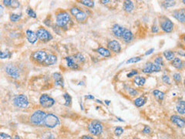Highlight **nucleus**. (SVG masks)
<instances>
[{
	"label": "nucleus",
	"instance_id": "1",
	"mask_svg": "<svg viewBox=\"0 0 185 139\" xmlns=\"http://www.w3.org/2000/svg\"><path fill=\"white\" fill-rule=\"evenodd\" d=\"M70 21V16L66 11H60L56 14V24L60 27H66Z\"/></svg>",
	"mask_w": 185,
	"mask_h": 139
},
{
	"label": "nucleus",
	"instance_id": "2",
	"mask_svg": "<svg viewBox=\"0 0 185 139\" xmlns=\"http://www.w3.org/2000/svg\"><path fill=\"white\" fill-rule=\"evenodd\" d=\"M60 124V120L57 116L53 114H46L43 120V124L49 128H53Z\"/></svg>",
	"mask_w": 185,
	"mask_h": 139
},
{
	"label": "nucleus",
	"instance_id": "3",
	"mask_svg": "<svg viewBox=\"0 0 185 139\" xmlns=\"http://www.w3.org/2000/svg\"><path fill=\"white\" fill-rule=\"evenodd\" d=\"M88 130L90 134L94 136H97L101 134L103 131V124L101 122L97 120L91 121L88 124Z\"/></svg>",
	"mask_w": 185,
	"mask_h": 139
},
{
	"label": "nucleus",
	"instance_id": "4",
	"mask_svg": "<svg viewBox=\"0 0 185 139\" xmlns=\"http://www.w3.org/2000/svg\"><path fill=\"white\" fill-rule=\"evenodd\" d=\"M46 114L45 113L44 111L38 110L32 114L29 118V121L34 125H40L43 124V120H44Z\"/></svg>",
	"mask_w": 185,
	"mask_h": 139
},
{
	"label": "nucleus",
	"instance_id": "5",
	"mask_svg": "<svg viewBox=\"0 0 185 139\" xmlns=\"http://www.w3.org/2000/svg\"><path fill=\"white\" fill-rule=\"evenodd\" d=\"M160 26L163 31L166 33H170L174 29V25L170 19L163 16L160 17Z\"/></svg>",
	"mask_w": 185,
	"mask_h": 139
},
{
	"label": "nucleus",
	"instance_id": "6",
	"mask_svg": "<svg viewBox=\"0 0 185 139\" xmlns=\"http://www.w3.org/2000/svg\"><path fill=\"white\" fill-rule=\"evenodd\" d=\"M14 104L16 105L17 108H26L29 104V100L28 98L26 97V95L19 94L17 95L15 98H14Z\"/></svg>",
	"mask_w": 185,
	"mask_h": 139
},
{
	"label": "nucleus",
	"instance_id": "7",
	"mask_svg": "<svg viewBox=\"0 0 185 139\" xmlns=\"http://www.w3.org/2000/svg\"><path fill=\"white\" fill-rule=\"evenodd\" d=\"M47 57V53L43 50H37L32 53L31 59L32 61L38 63L42 64Z\"/></svg>",
	"mask_w": 185,
	"mask_h": 139
},
{
	"label": "nucleus",
	"instance_id": "8",
	"mask_svg": "<svg viewBox=\"0 0 185 139\" xmlns=\"http://www.w3.org/2000/svg\"><path fill=\"white\" fill-rule=\"evenodd\" d=\"M70 13L77 21L84 22L87 19V15L78 7H73L70 9Z\"/></svg>",
	"mask_w": 185,
	"mask_h": 139
},
{
	"label": "nucleus",
	"instance_id": "9",
	"mask_svg": "<svg viewBox=\"0 0 185 139\" xmlns=\"http://www.w3.org/2000/svg\"><path fill=\"white\" fill-rule=\"evenodd\" d=\"M37 38L40 39L41 41H44V42H47L50 41L52 39V35L50 34V33L48 30H46L44 28H39L36 32Z\"/></svg>",
	"mask_w": 185,
	"mask_h": 139
},
{
	"label": "nucleus",
	"instance_id": "10",
	"mask_svg": "<svg viewBox=\"0 0 185 139\" xmlns=\"http://www.w3.org/2000/svg\"><path fill=\"white\" fill-rule=\"evenodd\" d=\"M39 103L42 108H50L55 104V100L49 95L42 94L39 98Z\"/></svg>",
	"mask_w": 185,
	"mask_h": 139
},
{
	"label": "nucleus",
	"instance_id": "11",
	"mask_svg": "<svg viewBox=\"0 0 185 139\" xmlns=\"http://www.w3.org/2000/svg\"><path fill=\"white\" fill-rule=\"evenodd\" d=\"M161 70V67L159 66L155 65L154 63L147 62L143 67V72L145 74H151L153 72H159Z\"/></svg>",
	"mask_w": 185,
	"mask_h": 139
},
{
	"label": "nucleus",
	"instance_id": "12",
	"mask_svg": "<svg viewBox=\"0 0 185 139\" xmlns=\"http://www.w3.org/2000/svg\"><path fill=\"white\" fill-rule=\"evenodd\" d=\"M5 72L10 76L15 79H18L20 76L18 68L14 65H8L5 67Z\"/></svg>",
	"mask_w": 185,
	"mask_h": 139
},
{
	"label": "nucleus",
	"instance_id": "13",
	"mask_svg": "<svg viewBox=\"0 0 185 139\" xmlns=\"http://www.w3.org/2000/svg\"><path fill=\"white\" fill-rule=\"evenodd\" d=\"M107 47L109 48L111 51L117 53L121 51V46H120V43L116 39L109 40V42L107 43Z\"/></svg>",
	"mask_w": 185,
	"mask_h": 139
},
{
	"label": "nucleus",
	"instance_id": "14",
	"mask_svg": "<svg viewBox=\"0 0 185 139\" xmlns=\"http://www.w3.org/2000/svg\"><path fill=\"white\" fill-rule=\"evenodd\" d=\"M173 16L175 19H177L178 21L184 23L185 21V9H180L174 10L173 13Z\"/></svg>",
	"mask_w": 185,
	"mask_h": 139
},
{
	"label": "nucleus",
	"instance_id": "15",
	"mask_svg": "<svg viewBox=\"0 0 185 139\" xmlns=\"http://www.w3.org/2000/svg\"><path fill=\"white\" fill-rule=\"evenodd\" d=\"M170 121H171L172 123L176 124V125L179 127V128H184L185 125L184 119L182 118H180V117H179V116H177V115L171 116V117H170Z\"/></svg>",
	"mask_w": 185,
	"mask_h": 139
},
{
	"label": "nucleus",
	"instance_id": "16",
	"mask_svg": "<svg viewBox=\"0 0 185 139\" xmlns=\"http://www.w3.org/2000/svg\"><path fill=\"white\" fill-rule=\"evenodd\" d=\"M124 29H125V28H123V26H120V25H118V24H115V25H113V26L112 32L115 37L120 38V37H122L123 33L124 31Z\"/></svg>",
	"mask_w": 185,
	"mask_h": 139
},
{
	"label": "nucleus",
	"instance_id": "17",
	"mask_svg": "<svg viewBox=\"0 0 185 139\" xmlns=\"http://www.w3.org/2000/svg\"><path fill=\"white\" fill-rule=\"evenodd\" d=\"M56 61H57L56 56H55L54 54H49V55H47L46 59L45 60V61L42 64L44 66H52L56 63Z\"/></svg>",
	"mask_w": 185,
	"mask_h": 139
},
{
	"label": "nucleus",
	"instance_id": "18",
	"mask_svg": "<svg viewBox=\"0 0 185 139\" xmlns=\"http://www.w3.org/2000/svg\"><path fill=\"white\" fill-rule=\"evenodd\" d=\"M26 37L27 39L29 40V43H35L37 41V35L36 33H34L33 31H32L30 29L26 30Z\"/></svg>",
	"mask_w": 185,
	"mask_h": 139
},
{
	"label": "nucleus",
	"instance_id": "19",
	"mask_svg": "<svg viewBox=\"0 0 185 139\" xmlns=\"http://www.w3.org/2000/svg\"><path fill=\"white\" fill-rule=\"evenodd\" d=\"M123 39L124 40V42L126 43H130L131 42V40L133 39V34H132V32L130 29H125L122 35Z\"/></svg>",
	"mask_w": 185,
	"mask_h": 139
},
{
	"label": "nucleus",
	"instance_id": "20",
	"mask_svg": "<svg viewBox=\"0 0 185 139\" xmlns=\"http://www.w3.org/2000/svg\"><path fill=\"white\" fill-rule=\"evenodd\" d=\"M133 8H134V5L132 1L127 0L123 2V9L126 13H131L133 11Z\"/></svg>",
	"mask_w": 185,
	"mask_h": 139
},
{
	"label": "nucleus",
	"instance_id": "21",
	"mask_svg": "<svg viewBox=\"0 0 185 139\" xmlns=\"http://www.w3.org/2000/svg\"><path fill=\"white\" fill-rule=\"evenodd\" d=\"M96 51H97L99 54H100V55L103 56V57H109L111 56V52H110L108 49L102 47L97 48V50H96Z\"/></svg>",
	"mask_w": 185,
	"mask_h": 139
},
{
	"label": "nucleus",
	"instance_id": "22",
	"mask_svg": "<svg viewBox=\"0 0 185 139\" xmlns=\"http://www.w3.org/2000/svg\"><path fill=\"white\" fill-rule=\"evenodd\" d=\"M171 64H172L173 67H174L175 68L177 69V70H181L184 67L183 61L180 60V58H174L171 62Z\"/></svg>",
	"mask_w": 185,
	"mask_h": 139
},
{
	"label": "nucleus",
	"instance_id": "23",
	"mask_svg": "<svg viewBox=\"0 0 185 139\" xmlns=\"http://www.w3.org/2000/svg\"><path fill=\"white\" fill-rule=\"evenodd\" d=\"M176 108H177V112L180 114H184L185 113V102L184 100H180L179 102L177 103V106H176Z\"/></svg>",
	"mask_w": 185,
	"mask_h": 139
},
{
	"label": "nucleus",
	"instance_id": "24",
	"mask_svg": "<svg viewBox=\"0 0 185 139\" xmlns=\"http://www.w3.org/2000/svg\"><path fill=\"white\" fill-rule=\"evenodd\" d=\"M66 61L67 66L69 67H70L71 69H74V70L78 69V67H79L78 65L74 63V60H73L72 57H66Z\"/></svg>",
	"mask_w": 185,
	"mask_h": 139
},
{
	"label": "nucleus",
	"instance_id": "25",
	"mask_svg": "<svg viewBox=\"0 0 185 139\" xmlns=\"http://www.w3.org/2000/svg\"><path fill=\"white\" fill-rule=\"evenodd\" d=\"M147 101V97H138V98H137L135 100H134V104L137 107V108H141V107H142L144 104H145V102Z\"/></svg>",
	"mask_w": 185,
	"mask_h": 139
},
{
	"label": "nucleus",
	"instance_id": "26",
	"mask_svg": "<svg viewBox=\"0 0 185 139\" xmlns=\"http://www.w3.org/2000/svg\"><path fill=\"white\" fill-rule=\"evenodd\" d=\"M146 82V79L144 78L143 76H137L134 77V83H135L137 86H143L144 84Z\"/></svg>",
	"mask_w": 185,
	"mask_h": 139
},
{
	"label": "nucleus",
	"instance_id": "27",
	"mask_svg": "<svg viewBox=\"0 0 185 139\" xmlns=\"http://www.w3.org/2000/svg\"><path fill=\"white\" fill-rule=\"evenodd\" d=\"M164 56L167 61H173V60L174 59V53L173 51H170V50H166V51H164Z\"/></svg>",
	"mask_w": 185,
	"mask_h": 139
},
{
	"label": "nucleus",
	"instance_id": "28",
	"mask_svg": "<svg viewBox=\"0 0 185 139\" xmlns=\"http://www.w3.org/2000/svg\"><path fill=\"white\" fill-rule=\"evenodd\" d=\"M153 94L155 97L157 98V99H159L160 100H162L164 99V93L162 91H160L158 90H154V92H153Z\"/></svg>",
	"mask_w": 185,
	"mask_h": 139
},
{
	"label": "nucleus",
	"instance_id": "29",
	"mask_svg": "<svg viewBox=\"0 0 185 139\" xmlns=\"http://www.w3.org/2000/svg\"><path fill=\"white\" fill-rule=\"evenodd\" d=\"M80 3L81 4H83V5H86L87 7H90V8H93L94 6V2L93 1H90V0H82Z\"/></svg>",
	"mask_w": 185,
	"mask_h": 139
},
{
	"label": "nucleus",
	"instance_id": "30",
	"mask_svg": "<svg viewBox=\"0 0 185 139\" xmlns=\"http://www.w3.org/2000/svg\"><path fill=\"white\" fill-rule=\"evenodd\" d=\"M42 139H55V137L50 131H46L42 133Z\"/></svg>",
	"mask_w": 185,
	"mask_h": 139
},
{
	"label": "nucleus",
	"instance_id": "31",
	"mask_svg": "<svg viewBox=\"0 0 185 139\" xmlns=\"http://www.w3.org/2000/svg\"><path fill=\"white\" fill-rule=\"evenodd\" d=\"M175 4H176L175 1H164L162 3V5L164 8H169V7H173L174 5H175Z\"/></svg>",
	"mask_w": 185,
	"mask_h": 139
},
{
	"label": "nucleus",
	"instance_id": "32",
	"mask_svg": "<svg viewBox=\"0 0 185 139\" xmlns=\"http://www.w3.org/2000/svg\"><path fill=\"white\" fill-rule=\"evenodd\" d=\"M63 97H64V99H65L66 100V106H68V107L70 106L71 102H72V98H71L70 95L66 93V94H63Z\"/></svg>",
	"mask_w": 185,
	"mask_h": 139
},
{
	"label": "nucleus",
	"instance_id": "33",
	"mask_svg": "<svg viewBox=\"0 0 185 139\" xmlns=\"http://www.w3.org/2000/svg\"><path fill=\"white\" fill-rule=\"evenodd\" d=\"M74 58L76 59V61H78L79 63H84V61H85V57L80 53H77V54L74 56Z\"/></svg>",
	"mask_w": 185,
	"mask_h": 139
},
{
	"label": "nucleus",
	"instance_id": "34",
	"mask_svg": "<svg viewBox=\"0 0 185 139\" xmlns=\"http://www.w3.org/2000/svg\"><path fill=\"white\" fill-rule=\"evenodd\" d=\"M154 63L155 65L159 66L160 67H161L162 66H164V61H163V59H162L161 57H157L155 59Z\"/></svg>",
	"mask_w": 185,
	"mask_h": 139
},
{
	"label": "nucleus",
	"instance_id": "35",
	"mask_svg": "<svg viewBox=\"0 0 185 139\" xmlns=\"http://www.w3.org/2000/svg\"><path fill=\"white\" fill-rule=\"evenodd\" d=\"M142 59L140 57H132L131 59H129L127 61V63H137L139 61H141Z\"/></svg>",
	"mask_w": 185,
	"mask_h": 139
},
{
	"label": "nucleus",
	"instance_id": "36",
	"mask_svg": "<svg viewBox=\"0 0 185 139\" xmlns=\"http://www.w3.org/2000/svg\"><path fill=\"white\" fill-rule=\"evenodd\" d=\"M11 57V53L0 51V59H6Z\"/></svg>",
	"mask_w": 185,
	"mask_h": 139
},
{
	"label": "nucleus",
	"instance_id": "37",
	"mask_svg": "<svg viewBox=\"0 0 185 139\" xmlns=\"http://www.w3.org/2000/svg\"><path fill=\"white\" fill-rule=\"evenodd\" d=\"M123 133V129L121 127H117L114 130V134L117 136H120Z\"/></svg>",
	"mask_w": 185,
	"mask_h": 139
},
{
	"label": "nucleus",
	"instance_id": "38",
	"mask_svg": "<svg viewBox=\"0 0 185 139\" xmlns=\"http://www.w3.org/2000/svg\"><path fill=\"white\" fill-rule=\"evenodd\" d=\"M21 16L17 14H11L10 15V20L12 22H17L19 20Z\"/></svg>",
	"mask_w": 185,
	"mask_h": 139
},
{
	"label": "nucleus",
	"instance_id": "39",
	"mask_svg": "<svg viewBox=\"0 0 185 139\" xmlns=\"http://www.w3.org/2000/svg\"><path fill=\"white\" fill-rule=\"evenodd\" d=\"M173 77H174V80H175V82L177 83V84H179V83L181 82V75L179 73H176V74H174Z\"/></svg>",
	"mask_w": 185,
	"mask_h": 139
},
{
	"label": "nucleus",
	"instance_id": "40",
	"mask_svg": "<svg viewBox=\"0 0 185 139\" xmlns=\"http://www.w3.org/2000/svg\"><path fill=\"white\" fill-rule=\"evenodd\" d=\"M26 13H27V14L29 15L30 17H32V18H36V13L34 12L33 9H32L31 8H29L28 9H27V11H26Z\"/></svg>",
	"mask_w": 185,
	"mask_h": 139
},
{
	"label": "nucleus",
	"instance_id": "41",
	"mask_svg": "<svg viewBox=\"0 0 185 139\" xmlns=\"http://www.w3.org/2000/svg\"><path fill=\"white\" fill-rule=\"evenodd\" d=\"M52 78L54 79L56 81H57V80H63V76H62L61 74H60V73H54V74H52Z\"/></svg>",
	"mask_w": 185,
	"mask_h": 139
},
{
	"label": "nucleus",
	"instance_id": "42",
	"mask_svg": "<svg viewBox=\"0 0 185 139\" xmlns=\"http://www.w3.org/2000/svg\"><path fill=\"white\" fill-rule=\"evenodd\" d=\"M19 6V3L18 1H15V0L11 1L10 7H12L13 9H16L18 8Z\"/></svg>",
	"mask_w": 185,
	"mask_h": 139
},
{
	"label": "nucleus",
	"instance_id": "43",
	"mask_svg": "<svg viewBox=\"0 0 185 139\" xmlns=\"http://www.w3.org/2000/svg\"><path fill=\"white\" fill-rule=\"evenodd\" d=\"M162 80H163L165 84H170V77L167 76V75H163V76H162Z\"/></svg>",
	"mask_w": 185,
	"mask_h": 139
},
{
	"label": "nucleus",
	"instance_id": "44",
	"mask_svg": "<svg viewBox=\"0 0 185 139\" xmlns=\"http://www.w3.org/2000/svg\"><path fill=\"white\" fill-rule=\"evenodd\" d=\"M0 139H12V138L5 133H0Z\"/></svg>",
	"mask_w": 185,
	"mask_h": 139
},
{
	"label": "nucleus",
	"instance_id": "45",
	"mask_svg": "<svg viewBox=\"0 0 185 139\" xmlns=\"http://www.w3.org/2000/svg\"><path fill=\"white\" fill-rule=\"evenodd\" d=\"M137 70H133L131 71V73L130 74H127V77H129V78H131V77H132L133 76H135V75H137Z\"/></svg>",
	"mask_w": 185,
	"mask_h": 139
},
{
	"label": "nucleus",
	"instance_id": "46",
	"mask_svg": "<svg viewBox=\"0 0 185 139\" xmlns=\"http://www.w3.org/2000/svg\"><path fill=\"white\" fill-rule=\"evenodd\" d=\"M143 132L144 133V134H150V133L151 132V128H150V127H148V126H145V127H144V128H143Z\"/></svg>",
	"mask_w": 185,
	"mask_h": 139
},
{
	"label": "nucleus",
	"instance_id": "47",
	"mask_svg": "<svg viewBox=\"0 0 185 139\" xmlns=\"http://www.w3.org/2000/svg\"><path fill=\"white\" fill-rule=\"evenodd\" d=\"M129 93H130V94H131V96H136V95L137 94V90L133 89V88H130V89H129Z\"/></svg>",
	"mask_w": 185,
	"mask_h": 139
},
{
	"label": "nucleus",
	"instance_id": "48",
	"mask_svg": "<svg viewBox=\"0 0 185 139\" xmlns=\"http://www.w3.org/2000/svg\"><path fill=\"white\" fill-rule=\"evenodd\" d=\"M55 84H56V86H61V87H63V80H57V81L55 82Z\"/></svg>",
	"mask_w": 185,
	"mask_h": 139
},
{
	"label": "nucleus",
	"instance_id": "49",
	"mask_svg": "<svg viewBox=\"0 0 185 139\" xmlns=\"http://www.w3.org/2000/svg\"><path fill=\"white\" fill-rule=\"evenodd\" d=\"M80 139H94L90 135H83L81 137Z\"/></svg>",
	"mask_w": 185,
	"mask_h": 139
},
{
	"label": "nucleus",
	"instance_id": "50",
	"mask_svg": "<svg viewBox=\"0 0 185 139\" xmlns=\"http://www.w3.org/2000/svg\"><path fill=\"white\" fill-rule=\"evenodd\" d=\"M158 31H159V29H158V27L156 26H154L152 27V32L153 33H157Z\"/></svg>",
	"mask_w": 185,
	"mask_h": 139
},
{
	"label": "nucleus",
	"instance_id": "51",
	"mask_svg": "<svg viewBox=\"0 0 185 139\" xmlns=\"http://www.w3.org/2000/svg\"><path fill=\"white\" fill-rule=\"evenodd\" d=\"M154 49H153V48H152V49H151V50H148V51H147L146 53H145V55H150V54H151V53H152L154 52Z\"/></svg>",
	"mask_w": 185,
	"mask_h": 139
},
{
	"label": "nucleus",
	"instance_id": "52",
	"mask_svg": "<svg viewBox=\"0 0 185 139\" xmlns=\"http://www.w3.org/2000/svg\"><path fill=\"white\" fill-rule=\"evenodd\" d=\"M86 99H90V100H93V99H94V97L93 96V95H87V96H86Z\"/></svg>",
	"mask_w": 185,
	"mask_h": 139
},
{
	"label": "nucleus",
	"instance_id": "53",
	"mask_svg": "<svg viewBox=\"0 0 185 139\" xmlns=\"http://www.w3.org/2000/svg\"><path fill=\"white\" fill-rule=\"evenodd\" d=\"M3 7L0 5V16H3Z\"/></svg>",
	"mask_w": 185,
	"mask_h": 139
},
{
	"label": "nucleus",
	"instance_id": "54",
	"mask_svg": "<svg viewBox=\"0 0 185 139\" xmlns=\"http://www.w3.org/2000/svg\"><path fill=\"white\" fill-rule=\"evenodd\" d=\"M100 3H103V4H106L107 3H110V1L109 0H106V1H100Z\"/></svg>",
	"mask_w": 185,
	"mask_h": 139
},
{
	"label": "nucleus",
	"instance_id": "55",
	"mask_svg": "<svg viewBox=\"0 0 185 139\" xmlns=\"http://www.w3.org/2000/svg\"><path fill=\"white\" fill-rule=\"evenodd\" d=\"M14 139H23L20 136H19V135H16L15 136V138H14Z\"/></svg>",
	"mask_w": 185,
	"mask_h": 139
},
{
	"label": "nucleus",
	"instance_id": "56",
	"mask_svg": "<svg viewBox=\"0 0 185 139\" xmlns=\"http://www.w3.org/2000/svg\"><path fill=\"white\" fill-rule=\"evenodd\" d=\"M105 102H106V104H107V105L109 104V100H105Z\"/></svg>",
	"mask_w": 185,
	"mask_h": 139
},
{
	"label": "nucleus",
	"instance_id": "57",
	"mask_svg": "<svg viewBox=\"0 0 185 139\" xmlns=\"http://www.w3.org/2000/svg\"><path fill=\"white\" fill-rule=\"evenodd\" d=\"M134 139H140V138H135Z\"/></svg>",
	"mask_w": 185,
	"mask_h": 139
}]
</instances>
